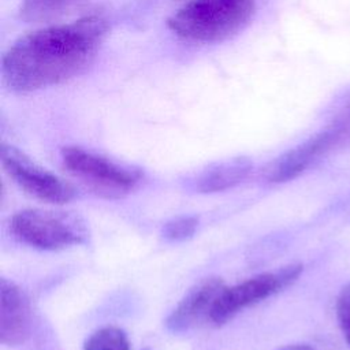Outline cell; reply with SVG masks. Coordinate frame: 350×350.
Wrapping results in <instances>:
<instances>
[{
	"label": "cell",
	"instance_id": "6da1fadb",
	"mask_svg": "<svg viewBox=\"0 0 350 350\" xmlns=\"http://www.w3.org/2000/svg\"><path fill=\"white\" fill-rule=\"evenodd\" d=\"M108 29V21L93 14L18 38L3 57L4 85L16 93H30L79 75L94 60Z\"/></svg>",
	"mask_w": 350,
	"mask_h": 350
},
{
	"label": "cell",
	"instance_id": "7a4b0ae2",
	"mask_svg": "<svg viewBox=\"0 0 350 350\" xmlns=\"http://www.w3.org/2000/svg\"><path fill=\"white\" fill-rule=\"evenodd\" d=\"M254 11L256 0H183L167 25L183 41L213 44L239 33Z\"/></svg>",
	"mask_w": 350,
	"mask_h": 350
},
{
	"label": "cell",
	"instance_id": "3957f363",
	"mask_svg": "<svg viewBox=\"0 0 350 350\" xmlns=\"http://www.w3.org/2000/svg\"><path fill=\"white\" fill-rule=\"evenodd\" d=\"M11 230L23 243L42 250L64 249L85 238L83 226L77 217L42 209L18 212L11 220Z\"/></svg>",
	"mask_w": 350,
	"mask_h": 350
},
{
	"label": "cell",
	"instance_id": "277c9868",
	"mask_svg": "<svg viewBox=\"0 0 350 350\" xmlns=\"http://www.w3.org/2000/svg\"><path fill=\"white\" fill-rule=\"evenodd\" d=\"M301 273L302 264L295 262L276 271L260 273L232 287H226L213 306L211 324H224L243 309L282 291L294 283Z\"/></svg>",
	"mask_w": 350,
	"mask_h": 350
},
{
	"label": "cell",
	"instance_id": "5b68a950",
	"mask_svg": "<svg viewBox=\"0 0 350 350\" xmlns=\"http://www.w3.org/2000/svg\"><path fill=\"white\" fill-rule=\"evenodd\" d=\"M63 164L70 174L97 191L120 196L130 191L139 180V172L124 168L105 157L78 146H67L62 152Z\"/></svg>",
	"mask_w": 350,
	"mask_h": 350
},
{
	"label": "cell",
	"instance_id": "8992f818",
	"mask_svg": "<svg viewBox=\"0 0 350 350\" xmlns=\"http://www.w3.org/2000/svg\"><path fill=\"white\" fill-rule=\"evenodd\" d=\"M0 156L5 172L36 198L64 204L74 197V187L68 182L40 167L16 148L3 144Z\"/></svg>",
	"mask_w": 350,
	"mask_h": 350
},
{
	"label": "cell",
	"instance_id": "52a82bcc",
	"mask_svg": "<svg viewBox=\"0 0 350 350\" xmlns=\"http://www.w3.org/2000/svg\"><path fill=\"white\" fill-rule=\"evenodd\" d=\"M340 138V131L332 124L269 163L264 172L265 179L272 183H282L297 178L319 160V157L327 153Z\"/></svg>",
	"mask_w": 350,
	"mask_h": 350
},
{
	"label": "cell",
	"instance_id": "ba28073f",
	"mask_svg": "<svg viewBox=\"0 0 350 350\" xmlns=\"http://www.w3.org/2000/svg\"><path fill=\"white\" fill-rule=\"evenodd\" d=\"M227 286L219 278H206L194 284L165 320L172 332H185L211 323L213 306Z\"/></svg>",
	"mask_w": 350,
	"mask_h": 350
},
{
	"label": "cell",
	"instance_id": "9c48e42d",
	"mask_svg": "<svg viewBox=\"0 0 350 350\" xmlns=\"http://www.w3.org/2000/svg\"><path fill=\"white\" fill-rule=\"evenodd\" d=\"M30 305L25 293L7 279L0 280V340L16 346L30 332Z\"/></svg>",
	"mask_w": 350,
	"mask_h": 350
},
{
	"label": "cell",
	"instance_id": "30bf717a",
	"mask_svg": "<svg viewBox=\"0 0 350 350\" xmlns=\"http://www.w3.org/2000/svg\"><path fill=\"white\" fill-rule=\"evenodd\" d=\"M252 163L246 159H232L202 171L196 179V187L201 193L223 191L242 182L250 172Z\"/></svg>",
	"mask_w": 350,
	"mask_h": 350
},
{
	"label": "cell",
	"instance_id": "8fae6325",
	"mask_svg": "<svg viewBox=\"0 0 350 350\" xmlns=\"http://www.w3.org/2000/svg\"><path fill=\"white\" fill-rule=\"evenodd\" d=\"M77 0H22L19 15L23 21L38 22L60 15Z\"/></svg>",
	"mask_w": 350,
	"mask_h": 350
},
{
	"label": "cell",
	"instance_id": "7c38bea8",
	"mask_svg": "<svg viewBox=\"0 0 350 350\" xmlns=\"http://www.w3.org/2000/svg\"><path fill=\"white\" fill-rule=\"evenodd\" d=\"M85 350H130V343L123 329L107 325L86 339Z\"/></svg>",
	"mask_w": 350,
	"mask_h": 350
},
{
	"label": "cell",
	"instance_id": "4fadbf2b",
	"mask_svg": "<svg viewBox=\"0 0 350 350\" xmlns=\"http://www.w3.org/2000/svg\"><path fill=\"white\" fill-rule=\"evenodd\" d=\"M198 220L193 216H180L172 219L164 224L163 234L167 239L171 241H185L196 232Z\"/></svg>",
	"mask_w": 350,
	"mask_h": 350
},
{
	"label": "cell",
	"instance_id": "5bb4252c",
	"mask_svg": "<svg viewBox=\"0 0 350 350\" xmlns=\"http://www.w3.org/2000/svg\"><path fill=\"white\" fill-rule=\"evenodd\" d=\"M336 320L343 338L350 346V282L346 283L336 298Z\"/></svg>",
	"mask_w": 350,
	"mask_h": 350
},
{
	"label": "cell",
	"instance_id": "9a60e30c",
	"mask_svg": "<svg viewBox=\"0 0 350 350\" xmlns=\"http://www.w3.org/2000/svg\"><path fill=\"white\" fill-rule=\"evenodd\" d=\"M334 126L338 127L340 131V135H350V97L345 104V108L339 116V119L334 123Z\"/></svg>",
	"mask_w": 350,
	"mask_h": 350
},
{
	"label": "cell",
	"instance_id": "2e32d148",
	"mask_svg": "<svg viewBox=\"0 0 350 350\" xmlns=\"http://www.w3.org/2000/svg\"><path fill=\"white\" fill-rule=\"evenodd\" d=\"M278 350H316L308 345H288V346H284V347H280Z\"/></svg>",
	"mask_w": 350,
	"mask_h": 350
}]
</instances>
